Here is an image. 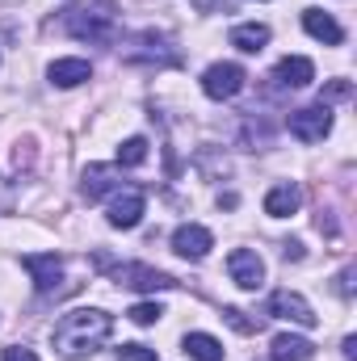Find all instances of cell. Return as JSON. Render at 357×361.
I'll return each mask as SVG.
<instances>
[{
  "instance_id": "obj_6",
  "label": "cell",
  "mask_w": 357,
  "mask_h": 361,
  "mask_svg": "<svg viewBox=\"0 0 357 361\" xmlns=\"http://www.w3.org/2000/svg\"><path fill=\"white\" fill-rule=\"evenodd\" d=\"M160 47H169V38H160V34H139V38L122 51V59H126V63H156V68L181 63L177 51H160Z\"/></svg>"
},
{
  "instance_id": "obj_10",
  "label": "cell",
  "mask_w": 357,
  "mask_h": 361,
  "mask_svg": "<svg viewBox=\"0 0 357 361\" xmlns=\"http://www.w3.org/2000/svg\"><path fill=\"white\" fill-rule=\"evenodd\" d=\"M210 248H214V235L202 223H181L177 231H173V252L185 257V261H202Z\"/></svg>"
},
{
  "instance_id": "obj_23",
  "label": "cell",
  "mask_w": 357,
  "mask_h": 361,
  "mask_svg": "<svg viewBox=\"0 0 357 361\" xmlns=\"http://www.w3.org/2000/svg\"><path fill=\"white\" fill-rule=\"evenodd\" d=\"M118 361H160V357H156V349H147V345H122V349H118Z\"/></svg>"
},
{
  "instance_id": "obj_4",
  "label": "cell",
  "mask_w": 357,
  "mask_h": 361,
  "mask_svg": "<svg viewBox=\"0 0 357 361\" xmlns=\"http://www.w3.org/2000/svg\"><path fill=\"white\" fill-rule=\"evenodd\" d=\"M244 80H248V72L240 63H210L202 72V92L210 101H231L236 92L244 89Z\"/></svg>"
},
{
  "instance_id": "obj_7",
  "label": "cell",
  "mask_w": 357,
  "mask_h": 361,
  "mask_svg": "<svg viewBox=\"0 0 357 361\" xmlns=\"http://www.w3.org/2000/svg\"><path fill=\"white\" fill-rule=\"evenodd\" d=\"M269 315L290 319V324H303V328H315L320 324V315L311 311V302L303 294H294V290H273L269 294Z\"/></svg>"
},
{
  "instance_id": "obj_9",
  "label": "cell",
  "mask_w": 357,
  "mask_h": 361,
  "mask_svg": "<svg viewBox=\"0 0 357 361\" xmlns=\"http://www.w3.org/2000/svg\"><path fill=\"white\" fill-rule=\"evenodd\" d=\"M143 210H147V197H143V189H122V193L109 202V227H118V231H131V227H139Z\"/></svg>"
},
{
  "instance_id": "obj_20",
  "label": "cell",
  "mask_w": 357,
  "mask_h": 361,
  "mask_svg": "<svg viewBox=\"0 0 357 361\" xmlns=\"http://www.w3.org/2000/svg\"><path fill=\"white\" fill-rule=\"evenodd\" d=\"M147 160V139L143 135H131L122 147H118V169H139Z\"/></svg>"
},
{
  "instance_id": "obj_22",
  "label": "cell",
  "mask_w": 357,
  "mask_h": 361,
  "mask_svg": "<svg viewBox=\"0 0 357 361\" xmlns=\"http://www.w3.org/2000/svg\"><path fill=\"white\" fill-rule=\"evenodd\" d=\"M223 319L236 328V332H244V336H253V332H261V319H248L240 307H223Z\"/></svg>"
},
{
  "instance_id": "obj_25",
  "label": "cell",
  "mask_w": 357,
  "mask_h": 361,
  "mask_svg": "<svg viewBox=\"0 0 357 361\" xmlns=\"http://www.w3.org/2000/svg\"><path fill=\"white\" fill-rule=\"evenodd\" d=\"M328 97H332V101H337V97H349V85H345V80H337V85H328Z\"/></svg>"
},
{
  "instance_id": "obj_19",
  "label": "cell",
  "mask_w": 357,
  "mask_h": 361,
  "mask_svg": "<svg viewBox=\"0 0 357 361\" xmlns=\"http://www.w3.org/2000/svg\"><path fill=\"white\" fill-rule=\"evenodd\" d=\"M185 353L193 361H223V345L214 336H206V332H189L185 336Z\"/></svg>"
},
{
  "instance_id": "obj_2",
  "label": "cell",
  "mask_w": 357,
  "mask_h": 361,
  "mask_svg": "<svg viewBox=\"0 0 357 361\" xmlns=\"http://www.w3.org/2000/svg\"><path fill=\"white\" fill-rule=\"evenodd\" d=\"M63 30L80 42H101V47L118 42V21H114L105 0L101 4H68L63 8Z\"/></svg>"
},
{
  "instance_id": "obj_8",
  "label": "cell",
  "mask_w": 357,
  "mask_h": 361,
  "mask_svg": "<svg viewBox=\"0 0 357 361\" xmlns=\"http://www.w3.org/2000/svg\"><path fill=\"white\" fill-rule=\"evenodd\" d=\"M227 273H231V281H236L240 290H261V286H265V261H261L253 248H236V252L227 257Z\"/></svg>"
},
{
  "instance_id": "obj_17",
  "label": "cell",
  "mask_w": 357,
  "mask_h": 361,
  "mask_svg": "<svg viewBox=\"0 0 357 361\" xmlns=\"http://www.w3.org/2000/svg\"><path fill=\"white\" fill-rule=\"evenodd\" d=\"M298 206H303V189L290 185V180L286 185H273L265 193V214H273V219H290Z\"/></svg>"
},
{
  "instance_id": "obj_24",
  "label": "cell",
  "mask_w": 357,
  "mask_h": 361,
  "mask_svg": "<svg viewBox=\"0 0 357 361\" xmlns=\"http://www.w3.org/2000/svg\"><path fill=\"white\" fill-rule=\"evenodd\" d=\"M4 361H38V357H34V349H25V345H8V349H4Z\"/></svg>"
},
{
  "instance_id": "obj_13",
  "label": "cell",
  "mask_w": 357,
  "mask_h": 361,
  "mask_svg": "<svg viewBox=\"0 0 357 361\" xmlns=\"http://www.w3.org/2000/svg\"><path fill=\"white\" fill-rule=\"evenodd\" d=\"M303 30H307L315 42H328V47H341V42H345V30H341L337 17L324 13V8H307V13H303Z\"/></svg>"
},
{
  "instance_id": "obj_15",
  "label": "cell",
  "mask_w": 357,
  "mask_h": 361,
  "mask_svg": "<svg viewBox=\"0 0 357 361\" xmlns=\"http://www.w3.org/2000/svg\"><path fill=\"white\" fill-rule=\"evenodd\" d=\"M114 189H122L118 169H109V164H89V169H85V185H80V193H85L89 202H101V197L114 193Z\"/></svg>"
},
{
  "instance_id": "obj_18",
  "label": "cell",
  "mask_w": 357,
  "mask_h": 361,
  "mask_svg": "<svg viewBox=\"0 0 357 361\" xmlns=\"http://www.w3.org/2000/svg\"><path fill=\"white\" fill-rule=\"evenodd\" d=\"M265 42H269V25H261V21H248V25H236L231 30V47H240L244 55L265 51Z\"/></svg>"
},
{
  "instance_id": "obj_11",
  "label": "cell",
  "mask_w": 357,
  "mask_h": 361,
  "mask_svg": "<svg viewBox=\"0 0 357 361\" xmlns=\"http://www.w3.org/2000/svg\"><path fill=\"white\" fill-rule=\"evenodd\" d=\"M21 265L30 269L34 286H38L42 294H51V290H55V281L63 277V261H59L55 252H30V257H21Z\"/></svg>"
},
{
  "instance_id": "obj_16",
  "label": "cell",
  "mask_w": 357,
  "mask_h": 361,
  "mask_svg": "<svg viewBox=\"0 0 357 361\" xmlns=\"http://www.w3.org/2000/svg\"><path fill=\"white\" fill-rule=\"evenodd\" d=\"M311 357H315V345H311L307 336L282 332V336H273V345H269V361H311Z\"/></svg>"
},
{
  "instance_id": "obj_14",
  "label": "cell",
  "mask_w": 357,
  "mask_h": 361,
  "mask_svg": "<svg viewBox=\"0 0 357 361\" xmlns=\"http://www.w3.org/2000/svg\"><path fill=\"white\" fill-rule=\"evenodd\" d=\"M47 76H51L55 89H76V85L92 80V63L89 59H55V63L47 68Z\"/></svg>"
},
{
  "instance_id": "obj_5",
  "label": "cell",
  "mask_w": 357,
  "mask_h": 361,
  "mask_svg": "<svg viewBox=\"0 0 357 361\" xmlns=\"http://www.w3.org/2000/svg\"><path fill=\"white\" fill-rule=\"evenodd\" d=\"M114 281L126 286V290H143V294H156V290H173L177 286V277H169L164 269H152V265H139V261L118 265L114 269Z\"/></svg>"
},
{
  "instance_id": "obj_12",
  "label": "cell",
  "mask_w": 357,
  "mask_h": 361,
  "mask_svg": "<svg viewBox=\"0 0 357 361\" xmlns=\"http://www.w3.org/2000/svg\"><path fill=\"white\" fill-rule=\"evenodd\" d=\"M273 80H277L282 89H307V85L315 80V63L303 59V55H286V59L273 68Z\"/></svg>"
},
{
  "instance_id": "obj_21",
  "label": "cell",
  "mask_w": 357,
  "mask_h": 361,
  "mask_svg": "<svg viewBox=\"0 0 357 361\" xmlns=\"http://www.w3.org/2000/svg\"><path fill=\"white\" fill-rule=\"evenodd\" d=\"M126 315H131V319H135L139 328H152V324H156V319L164 315V307H160V302H135V307H131Z\"/></svg>"
},
{
  "instance_id": "obj_3",
  "label": "cell",
  "mask_w": 357,
  "mask_h": 361,
  "mask_svg": "<svg viewBox=\"0 0 357 361\" xmlns=\"http://www.w3.org/2000/svg\"><path fill=\"white\" fill-rule=\"evenodd\" d=\"M328 130H332V109H328L324 101H320V105H303V109L290 114V135H294L298 143H324Z\"/></svg>"
},
{
  "instance_id": "obj_1",
  "label": "cell",
  "mask_w": 357,
  "mask_h": 361,
  "mask_svg": "<svg viewBox=\"0 0 357 361\" xmlns=\"http://www.w3.org/2000/svg\"><path fill=\"white\" fill-rule=\"evenodd\" d=\"M109 332H114V315L109 311H101V307H76V311H68L55 324L51 345H55L59 357L80 361V357H92L109 341Z\"/></svg>"
}]
</instances>
